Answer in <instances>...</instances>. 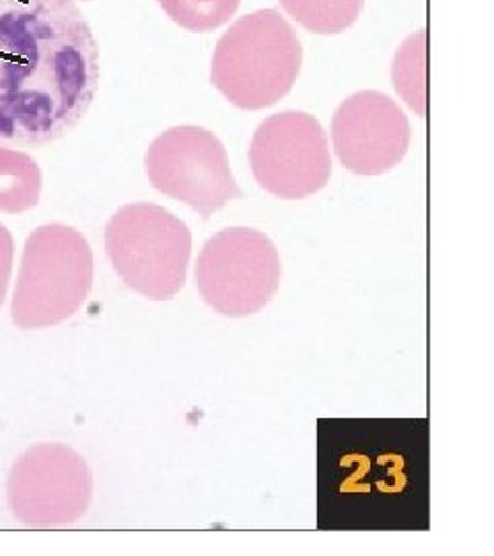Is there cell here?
I'll return each mask as SVG.
<instances>
[{
    "mask_svg": "<svg viewBox=\"0 0 494 556\" xmlns=\"http://www.w3.org/2000/svg\"><path fill=\"white\" fill-rule=\"evenodd\" d=\"M99 85V46L75 0H0V140L71 132Z\"/></svg>",
    "mask_w": 494,
    "mask_h": 556,
    "instance_id": "cell-1",
    "label": "cell"
},
{
    "mask_svg": "<svg viewBox=\"0 0 494 556\" xmlns=\"http://www.w3.org/2000/svg\"><path fill=\"white\" fill-rule=\"evenodd\" d=\"M303 48L277 9H259L236 21L218 40L211 83L239 110L270 108L293 89Z\"/></svg>",
    "mask_w": 494,
    "mask_h": 556,
    "instance_id": "cell-2",
    "label": "cell"
},
{
    "mask_svg": "<svg viewBox=\"0 0 494 556\" xmlns=\"http://www.w3.org/2000/svg\"><path fill=\"white\" fill-rule=\"evenodd\" d=\"M96 260L77 229L48 223L25 241L11 318L21 330H40L73 318L93 289Z\"/></svg>",
    "mask_w": 494,
    "mask_h": 556,
    "instance_id": "cell-3",
    "label": "cell"
},
{
    "mask_svg": "<svg viewBox=\"0 0 494 556\" xmlns=\"http://www.w3.org/2000/svg\"><path fill=\"white\" fill-rule=\"evenodd\" d=\"M105 252L132 291L151 301H167L186 285L192 231L163 206L126 204L105 227Z\"/></svg>",
    "mask_w": 494,
    "mask_h": 556,
    "instance_id": "cell-4",
    "label": "cell"
},
{
    "mask_svg": "<svg viewBox=\"0 0 494 556\" xmlns=\"http://www.w3.org/2000/svg\"><path fill=\"white\" fill-rule=\"evenodd\" d=\"M197 289L220 316L250 318L277 295L280 256L273 239L229 227L208 239L197 262Z\"/></svg>",
    "mask_w": 494,
    "mask_h": 556,
    "instance_id": "cell-5",
    "label": "cell"
},
{
    "mask_svg": "<svg viewBox=\"0 0 494 556\" xmlns=\"http://www.w3.org/2000/svg\"><path fill=\"white\" fill-rule=\"evenodd\" d=\"M151 186L211 219L243 197L223 142L202 126H174L151 142L144 155Z\"/></svg>",
    "mask_w": 494,
    "mask_h": 556,
    "instance_id": "cell-6",
    "label": "cell"
},
{
    "mask_svg": "<svg viewBox=\"0 0 494 556\" xmlns=\"http://www.w3.org/2000/svg\"><path fill=\"white\" fill-rule=\"evenodd\" d=\"M9 509L23 526L59 528L79 521L93 501V475L75 450L43 443L11 468Z\"/></svg>",
    "mask_w": 494,
    "mask_h": 556,
    "instance_id": "cell-7",
    "label": "cell"
},
{
    "mask_svg": "<svg viewBox=\"0 0 494 556\" xmlns=\"http://www.w3.org/2000/svg\"><path fill=\"white\" fill-rule=\"evenodd\" d=\"M257 186L282 200L309 199L332 176L324 126L307 112L287 110L264 119L250 144Z\"/></svg>",
    "mask_w": 494,
    "mask_h": 556,
    "instance_id": "cell-8",
    "label": "cell"
},
{
    "mask_svg": "<svg viewBox=\"0 0 494 556\" xmlns=\"http://www.w3.org/2000/svg\"><path fill=\"white\" fill-rule=\"evenodd\" d=\"M413 128L390 96L358 91L342 101L332 119V142L344 169L381 176L408 155Z\"/></svg>",
    "mask_w": 494,
    "mask_h": 556,
    "instance_id": "cell-9",
    "label": "cell"
},
{
    "mask_svg": "<svg viewBox=\"0 0 494 556\" xmlns=\"http://www.w3.org/2000/svg\"><path fill=\"white\" fill-rule=\"evenodd\" d=\"M43 176L40 165L20 149L0 144V211L21 215L40 204Z\"/></svg>",
    "mask_w": 494,
    "mask_h": 556,
    "instance_id": "cell-10",
    "label": "cell"
},
{
    "mask_svg": "<svg viewBox=\"0 0 494 556\" xmlns=\"http://www.w3.org/2000/svg\"><path fill=\"white\" fill-rule=\"evenodd\" d=\"M365 0H280L291 20L317 36H337L353 27Z\"/></svg>",
    "mask_w": 494,
    "mask_h": 556,
    "instance_id": "cell-11",
    "label": "cell"
},
{
    "mask_svg": "<svg viewBox=\"0 0 494 556\" xmlns=\"http://www.w3.org/2000/svg\"><path fill=\"white\" fill-rule=\"evenodd\" d=\"M427 31L420 29L402 43L392 64V83L397 96L413 108L418 118H425L427 108Z\"/></svg>",
    "mask_w": 494,
    "mask_h": 556,
    "instance_id": "cell-12",
    "label": "cell"
},
{
    "mask_svg": "<svg viewBox=\"0 0 494 556\" xmlns=\"http://www.w3.org/2000/svg\"><path fill=\"white\" fill-rule=\"evenodd\" d=\"M165 15L186 31L208 34L236 15L241 0H157Z\"/></svg>",
    "mask_w": 494,
    "mask_h": 556,
    "instance_id": "cell-13",
    "label": "cell"
},
{
    "mask_svg": "<svg viewBox=\"0 0 494 556\" xmlns=\"http://www.w3.org/2000/svg\"><path fill=\"white\" fill-rule=\"evenodd\" d=\"M13 258H15V241L11 231L7 229V225L0 223V307L7 299V289L13 273Z\"/></svg>",
    "mask_w": 494,
    "mask_h": 556,
    "instance_id": "cell-14",
    "label": "cell"
},
{
    "mask_svg": "<svg viewBox=\"0 0 494 556\" xmlns=\"http://www.w3.org/2000/svg\"><path fill=\"white\" fill-rule=\"evenodd\" d=\"M83 2H85V0H83Z\"/></svg>",
    "mask_w": 494,
    "mask_h": 556,
    "instance_id": "cell-15",
    "label": "cell"
}]
</instances>
